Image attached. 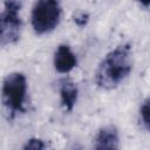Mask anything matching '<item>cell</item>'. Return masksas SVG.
<instances>
[{
    "label": "cell",
    "mask_w": 150,
    "mask_h": 150,
    "mask_svg": "<svg viewBox=\"0 0 150 150\" xmlns=\"http://www.w3.org/2000/svg\"><path fill=\"white\" fill-rule=\"evenodd\" d=\"M27 94V80L22 73L8 74L2 84V100L5 105L13 114L25 110Z\"/></svg>",
    "instance_id": "3957f363"
},
{
    "label": "cell",
    "mask_w": 150,
    "mask_h": 150,
    "mask_svg": "<svg viewBox=\"0 0 150 150\" xmlns=\"http://www.w3.org/2000/svg\"><path fill=\"white\" fill-rule=\"evenodd\" d=\"M95 150H118V132L114 125L100 129L95 138Z\"/></svg>",
    "instance_id": "8992f818"
},
{
    "label": "cell",
    "mask_w": 150,
    "mask_h": 150,
    "mask_svg": "<svg viewBox=\"0 0 150 150\" xmlns=\"http://www.w3.org/2000/svg\"><path fill=\"white\" fill-rule=\"evenodd\" d=\"M77 87L74 82L66 80L61 83L60 87V96H61V103L64 107L66 110L71 111L76 101H77Z\"/></svg>",
    "instance_id": "52a82bcc"
},
{
    "label": "cell",
    "mask_w": 150,
    "mask_h": 150,
    "mask_svg": "<svg viewBox=\"0 0 150 150\" xmlns=\"http://www.w3.org/2000/svg\"><path fill=\"white\" fill-rule=\"evenodd\" d=\"M141 117L144 127L150 131V98H146L141 107Z\"/></svg>",
    "instance_id": "ba28073f"
},
{
    "label": "cell",
    "mask_w": 150,
    "mask_h": 150,
    "mask_svg": "<svg viewBox=\"0 0 150 150\" xmlns=\"http://www.w3.org/2000/svg\"><path fill=\"white\" fill-rule=\"evenodd\" d=\"M62 8L57 1L40 0L32 9V26L38 35L47 34L56 28L61 18Z\"/></svg>",
    "instance_id": "7a4b0ae2"
},
{
    "label": "cell",
    "mask_w": 150,
    "mask_h": 150,
    "mask_svg": "<svg viewBox=\"0 0 150 150\" xmlns=\"http://www.w3.org/2000/svg\"><path fill=\"white\" fill-rule=\"evenodd\" d=\"M21 2L7 1L4 5V11L0 16V40L1 46L15 43L21 33V18H20Z\"/></svg>",
    "instance_id": "277c9868"
},
{
    "label": "cell",
    "mask_w": 150,
    "mask_h": 150,
    "mask_svg": "<svg viewBox=\"0 0 150 150\" xmlns=\"http://www.w3.org/2000/svg\"><path fill=\"white\" fill-rule=\"evenodd\" d=\"M77 63L75 54L67 45H60L54 54V67L59 73H69Z\"/></svg>",
    "instance_id": "5b68a950"
},
{
    "label": "cell",
    "mask_w": 150,
    "mask_h": 150,
    "mask_svg": "<svg viewBox=\"0 0 150 150\" xmlns=\"http://www.w3.org/2000/svg\"><path fill=\"white\" fill-rule=\"evenodd\" d=\"M23 150H47L46 144L40 138H30L26 142Z\"/></svg>",
    "instance_id": "9c48e42d"
},
{
    "label": "cell",
    "mask_w": 150,
    "mask_h": 150,
    "mask_svg": "<svg viewBox=\"0 0 150 150\" xmlns=\"http://www.w3.org/2000/svg\"><path fill=\"white\" fill-rule=\"evenodd\" d=\"M132 70V52L129 43H122L109 52L101 61L95 81L105 90L116 88L123 82Z\"/></svg>",
    "instance_id": "6da1fadb"
},
{
    "label": "cell",
    "mask_w": 150,
    "mask_h": 150,
    "mask_svg": "<svg viewBox=\"0 0 150 150\" xmlns=\"http://www.w3.org/2000/svg\"><path fill=\"white\" fill-rule=\"evenodd\" d=\"M87 18H88V15H87V14L81 13V15H80V16H76V18H75V21H76L80 26H82V25H84V23L87 22Z\"/></svg>",
    "instance_id": "30bf717a"
}]
</instances>
